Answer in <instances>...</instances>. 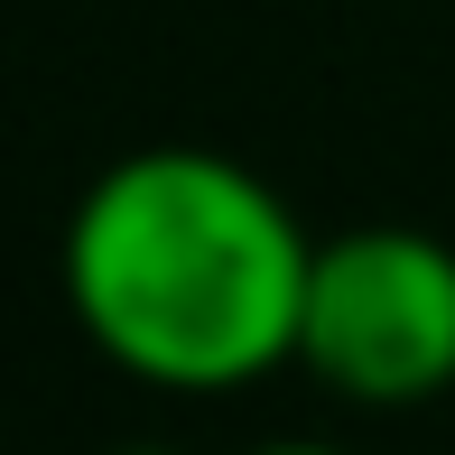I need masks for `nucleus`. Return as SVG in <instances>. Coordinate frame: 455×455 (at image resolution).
Wrapping results in <instances>:
<instances>
[{"mask_svg": "<svg viewBox=\"0 0 455 455\" xmlns=\"http://www.w3.org/2000/svg\"><path fill=\"white\" fill-rule=\"evenodd\" d=\"M316 242L223 149H131L66 223L75 325L158 390H242L298 363Z\"/></svg>", "mask_w": 455, "mask_h": 455, "instance_id": "nucleus-1", "label": "nucleus"}, {"mask_svg": "<svg viewBox=\"0 0 455 455\" xmlns=\"http://www.w3.org/2000/svg\"><path fill=\"white\" fill-rule=\"evenodd\" d=\"M298 363L354 409H419L455 390V251L419 223L316 242Z\"/></svg>", "mask_w": 455, "mask_h": 455, "instance_id": "nucleus-2", "label": "nucleus"}, {"mask_svg": "<svg viewBox=\"0 0 455 455\" xmlns=\"http://www.w3.org/2000/svg\"><path fill=\"white\" fill-rule=\"evenodd\" d=\"M251 455H344V446H316V437H279V446H251Z\"/></svg>", "mask_w": 455, "mask_h": 455, "instance_id": "nucleus-3", "label": "nucleus"}]
</instances>
